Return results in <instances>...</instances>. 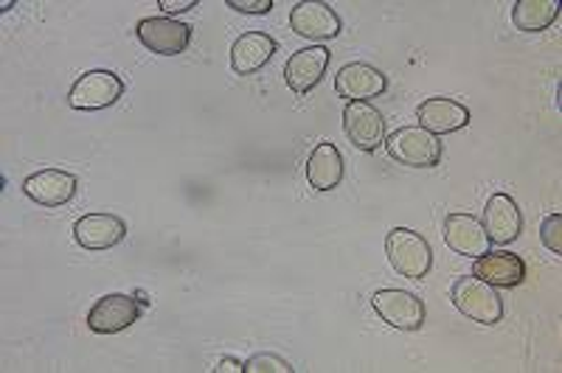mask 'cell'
Returning a JSON list of instances; mask_svg holds the SVG:
<instances>
[{"label": "cell", "instance_id": "cb8c5ba5", "mask_svg": "<svg viewBox=\"0 0 562 373\" xmlns=\"http://www.w3.org/2000/svg\"><path fill=\"white\" fill-rule=\"evenodd\" d=\"M194 7H198V0H158V9L167 14L192 12Z\"/></svg>", "mask_w": 562, "mask_h": 373}, {"label": "cell", "instance_id": "d4e9b609", "mask_svg": "<svg viewBox=\"0 0 562 373\" xmlns=\"http://www.w3.org/2000/svg\"><path fill=\"white\" fill-rule=\"evenodd\" d=\"M214 371H243V362H239V360H223V362H220V368H214Z\"/></svg>", "mask_w": 562, "mask_h": 373}, {"label": "cell", "instance_id": "603a6c76", "mask_svg": "<svg viewBox=\"0 0 562 373\" xmlns=\"http://www.w3.org/2000/svg\"><path fill=\"white\" fill-rule=\"evenodd\" d=\"M228 9L243 14H268L273 9V0H228Z\"/></svg>", "mask_w": 562, "mask_h": 373}, {"label": "cell", "instance_id": "2e32d148", "mask_svg": "<svg viewBox=\"0 0 562 373\" xmlns=\"http://www.w3.org/2000/svg\"><path fill=\"white\" fill-rule=\"evenodd\" d=\"M473 275H479L495 290H512V286H520L526 281V261L509 250H495V253L486 250L484 256L475 259Z\"/></svg>", "mask_w": 562, "mask_h": 373}, {"label": "cell", "instance_id": "5bb4252c", "mask_svg": "<svg viewBox=\"0 0 562 373\" xmlns=\"http://www.w3.org/2000/svg\"><path fill=\"white\" fill-rule=\"evenodd\" d=\"M74 239L85 250H110L127 239V222L115 214H85L74 225Z\"/></svg>", "mask_w": 562, "mask_h": 373}, {"label": "cell", "instance_id": "484cf974", "mask_svg": "<svg viewBox=\"0 0 562 373\" xmlns=\"http://www.w3.org/2000/svg\"><path fill=\"white\" fill-rule=\"evenodd\" d=\"M135 297H138V304L147 306V309H149V304H153V301H149V295H144V292H135Z\"/></svg>", "mask_w": 562, "mask_h": 373}, {"label": "cell", "instance_id": "7a4b0ae2", "mask_svg": "<svg viewBox=\"0 0 562 373\" xmlns=\"http://www.w3.org/2000/svg\"><path fill=\"white\" fill-rule=\"evenodd\" d=\"M450 301L461 315L481 323V326H495V323L504 320L506 309L498 290L481 281L479 275H461L450 290Z\"/></svg>", "mask_w": 562, "mask_h": 373}, {"label": "cell", "instance_id": "8fae6325", "mask_svg": "<svg viewBox=\"0 0 562 373\" xmlns=\"http://www.w3.org/2000/svg\"><path fill=\"white\" fill-rule=\"evenodd\" d=\"M389 90V77L369 63H349L335 77V93L346 102H369Z\"/></svg>", "mask_w": 562, "mask_h": 373}, {"label": "cell", "instance_id": "9c48e42d", "mask_svg": "<svg viewBox=\"0 0 562 373\" xmlns=\"http://www.w3.org/2000/svg\"><path fill=\"white\" fill-rule=\"evenodd\" d=\"M77 191L79 178L63 169L34 171L32 178H26V183H23V194L43 208H63L77 196Z\"/></svg>", "mask_w": 562, "mask_h": 373}, {"label": "cell", "instance_id": "8992f818", "mask_svg": "<svg viewBox=\"0 0 562 373\" xmlns=\"http://www.w3.org/2000/svg\"><path fill=\"white\" fill-rule=\"evenodd\" d=\"M135 34H138V43L158 57H178L192 45V26L172 18L140 20Z\"/></svg>", "mask_w": 562, "mask_h": 373}, {"label": "cell", "instance_id": "e0dca14e", "mask_svg": "<svg viewBox=\"0 0 562 373\" xmlns=\"http://www.w3.org/2000/svg\"><path fill=\"white\" fill-rule=\"evenodd\" d=\"M416 121H419L422 129H428L434 135H450L459 133L470 124V110L464 108L456 99H445V95H436L416 108Z\"/></svg>", "mask_w": 562, "mask_h": 373}, {"label": "cell", "instance_id": "9a60e30c", "mask_svg": "<svg viewBox=\"0 0 562 373\" xmlns=\"http://www.w3.org/2000/svg\"><path fill=\"white\" fill-rule=\"evenodd\" d=\"M445 245L453 253L467 256V259H479L490 250V236L484 230V222L473 214H450L445 219Z\"/></svg>", "mask_w": 562, "mask_h": 373}, {"label": "cell", "instance_id": "ac0fdd59", "mask_svg": "<svg viewBox=\"0 0 562 373\" xmlns=\"http://www.w3.org/2000/svg\"><path fill=\"white\" fill-rule=\"evenodd\" d=\"M276 52H279V43L270 34L248 32L231 45V68L237 77H254L256 70H262L273 59Z\"/></svg>", "mask_w": 562, "mask_h": 373}, {"label": "cell", "instance_id": "44dd1931", "mask_svg": "<svg viewBox=\"0 0 562 373\" xmlns=\"http://www.w3.org/2000/svg\"><path fill=\"white\" fill-rule=\"evenodd\" d=\"M245 373H293L295 368L276 354H256L243 365Z\"/></svg>", "mask_w": 562, "mask_h": 373}, {"label": "cell", "instance_id": "52a82bcc", "mask_svg": "<svg viewBox=\"0 0 562 373\" xmlns=\"http://www.w3.org/2000/svg\"><path fill=\"white\" fill-rule=\"evenodd\" d=\"M290 29H293V34H299V37L304 39L326 43V39L340 37L344 23H340L338 12H335L329 3H321V0H301V3L293 7V12H290Z\"/></svg>", "mask_w": 562, "mask_h": 373}, {"label": "cell", "instance_id": "6da1fadb", "mask_svg": "<svg viewBox=\"0 0 562 373\" xmlns=\"http://www.w3.org/2000/svg\"><path fill=\"white\" fill-rule=\"evenodd\" d=\"M385 256H389L391 267H394L403 279L422 281L428 279V272L434 270V250H430L428 239L416 230L394 228L385 236Z\"/></svg>", "mask_w": 562, "mask_h": 373}, {"label": "cell", "instance_id": "30bf717a", "mask_svg": "<svg viewBox=\"0 0 562 373\" xmlns=\"http://www.w3.org/2000/svg\"><path fill=\"white\" fill-rule=\"evenodd\" d=\"M140 309L144 306L133 295H122V292L104 295L88 312V329L93 335H119V331L130 329L138 320Z\"/></svg>", "mask_w": 562, "mask_h": 373}, {"label": "cell", "instance_id": "4fadbf2b", "mask_svg": "<svg viewBox=\"0 0 562 373\" xmlns=\"http://www.w3.org/2000/svg\"><path fill=\"white\" fill-rule=\"evenodd\" d=\"M484 230L490 236V241L495 245H512L518 241L520 234H524V214H520L518 203L512 200L509 194L498 191L486 200L484 208Z\"/></svg>", "mask_w": 562, "mask_h": 373}, {"label": "cell", "instance_id": "7402d4cb", "mask_svg": "<svg viewBox=\"0 0 562 373\" xmlns=\"http://www.w3.org/2000/svg\"><path fill=\"white\" fill-rule=\"evenodd\" d=\"M560 230H562V214L546 216V219H543V228H540V239H543V245L549 247V250H551V253H554V256L562 253Z\"/></svg>", "mask_w": 562, "mask_h": 373}, {"label": "cell", "instance_id": "ffe728a7", "mask_svg": "<svg viewBox=\"0 0 562 373\" xmlns=\"http://www.w3.org/2000/svg\"><path fill=\"white\" fill-rule=\"evenodd\" d=\"M560 18V3L557 0H518L512 9V23L518 32L537 34L551 29Z\"/></svg>", "mask_w": 562, "mask_h": 373}, {"label": "cell", "instance_id": "d6986e66", "mask_svg": "<svg viewBox=\"0 0 562 373\" xmlns=\"http://www.w3.org/2000/svg\"><path fill=\"white\" fill-rule=\"evenodd\" d=\"M346 178V163L344 155L335 144L324 140L313 149L307 160V183L315 191H335Z\"/></svg>", "mask_w": 562, "mask_h": 373}, {"label": "cell", "instance_id": "5b68a950", "mask_svg": "<svg viewBox=\"0 0 562 373\" xmlns=\"http://www.w3.org/2000/svg\"><path fill=\"white\" fill-rule=\"evenodd\" d=\"M371 306L380 315V320L389 323L391 329L419 331L425 326V304L414 292L378 290L371 295Z\"/></svg>", "mask_w": 562, "mask_h": 373}, {"label": "cell", "instance_id": "277c9868", "mask_svg": "<svg viewBox=\"0 0 562 373\" xmlns=\"http://www.w3.org/2000/svg\"><path fill=\"white\" fill-rule=\"evenodd\" d=\"M124 95V79L113 70H88L74 82L68 93V104L82 113H93V110L113 108Z\"/></svg>", "mask_w": 562, "mask_h": 373}, {"label": "cell", "instance_id": "ba28073f", "mask_svg": "<svg viewBox=\"0 0 562 373\" xmlns=\"http://www.w3.org/2000/svg\"><path fill=\"white\" fill-rule=\"evenodd\" d=\"M344 133L360 152H378L385 144L383 113L369 102H349L344 110Z\"/></svg>", "mask_w": 562, "mask_h": 373}, {"label": "cell", "instance_id": "7c38bea8", "mask_svg": "<svg viewBox=\"0 0 562 373\" xmlns=\"http://www.w3.org/2000/svg\"><path fill=\"white\" fill-rule=\"evenodd\" d=\"M333 52L324 45H313V48H301L284 65V82L295 95H307L310 90L318 88L324 79L326 68H329Z\"/></svg>", "mask_w": 562, "mask_h": 373}, {"label": "cell", "instance_id": "3957f363", "mask_svg": "<svg viewBox=\"0 0 562 373\" xmlns=\"http://www.w3.org/2000/svg\"><path fill=\"white\" fill-rule=\"evenodd\" d=\"M385 152L396 163L411 166V169H434L441 160L439 135L422 127H400L385 135Z\"/></svg>", "mask_w": 562, "mask_h": 373}]
</instances>
